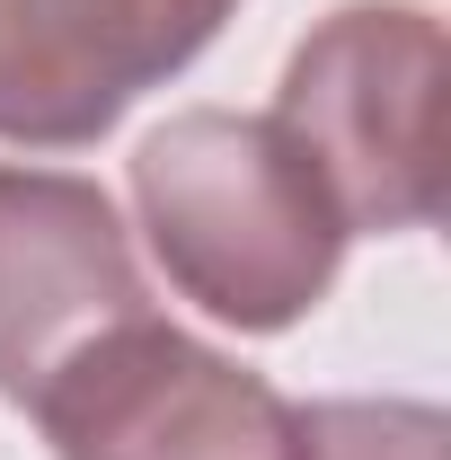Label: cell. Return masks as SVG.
<instances>
[{"mask_svg": "<svg viewBox=\"0 0 451 460\" xmlns=\"http://www.w3.org/2000/svg\"><path fill=\"white\" fill-rule=\"evenodd\" d=\"M27 407L54 460H301V407L151 310L89 337Z\"/></svg>", "mask_w": 451, "mask_h": 460, "instance_id": "3957f363", "label": "cell"}, {"mask_svg": "<svg viewBox=\"0 0 451 460\" xmlns=\"http://www.w3.org/2000/svg\"><path fill=\"white\" fill-rule=\"evenodd\" d=\"M133 213L160 275L239 337L310 319L354 239L301 142L230 107H186L133 151Z\"/></svg>", "mask_w": 451, "mask_h": 460, "instance_id": "6da1fadb", "label": "cell"}, {"mask_svg": "<svg viewBox=\"0 0 451 460\" xmlns=\"http://www.w3.org/2000/svg\"><path fill=\"white\" fill-rule=\"evenodd\" d=\"M151 292L107 186L0 160V399H36L89 337L142 319Z\"/></svg>", "mask_w": 451, "mask_h": 460, "instance_id": "5b68a950", "label": "cell"}, {"mask_svg": "<svg viewBox=\"0 0 451 460\" xmlns=\"http://www.w3.org/2000/svg\"><path fill=\"white\" fill-rule=\"evenodd\" d=\"M451 425L425 399H319L301 407V460H443Z\"/></svg>", "mask_w": 451, "mask_h": 460, "instance_id": "8992f818", "label": "cell"}, {"mask_svg": "<svg viewBox=\"0 0 451 460\" xmlns=\"http://www.w3.org/2000/svg\"><path fill=\"white\" fill-rule=\"evenodd\" d=\"M275 124L345 230H425L443 213V18L416 0L328 9L283 62Z\"/></svg>", "mask_w": 451, "mask_h": 460, "instance_id": "7a4b0ae2", "label": "cell"}, {"mask_svg": "<svg viewBox=\"0 0 451 460\" xmlns=\"http://www.w3.org/2000/svg\"><path fill=\"white\" fill-rule=\"evenodd\" d=\"M230 9L239 0H0V142L89 151L222 36Z\"/></svg>", "mask_w": 451, "mask_h": 460, "instance_id": "277c9868", "label": "cell"}]
</instances>
